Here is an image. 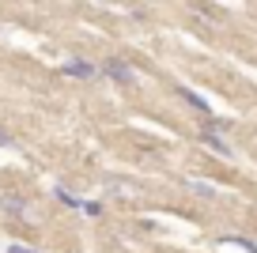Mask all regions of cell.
Masks as SVG:
<instances>
[{"mask_svg": "<svg viewBox=\"0 0 257 253\" xmlns=\"http://www.w3.org/2000/svg\"><path fill=\"white\" fill-rule=\"evenodd\" d=\"M12 144H16V140H12V133H8V129H0V148H12Z\"/></svg>", "mask_w": 257, "mask_h": 253, "instance_id": "12", "label": "cell"}, {"mask_svg": "<svg viewBox=\"0 0 257 253\" xmlns=\"http://www.w3.org/2000/svg\"><path fill=\"white\" fill-rule=\"evenodd\" d=\"M0 212L8 219H27L31 215V200L19 197V193H0Z\"/></svg>", "mask_w": 257, "mask_h": 253, "instance_id": "3", "label": "cell"}, {"mask_svg": "<svg viewBox=\"0 0 257 253\" xmlns=\"http://www.w3.org/2000/svg\"><path fill=\"white\" fill-rule=\"evenodd\" d=\"M174 95H178V98H182V102H185V106H189V110H193V113H201V117H204V121H212V117H216V113H212V106H208V102H204V98H201V95H197V91H189V87H174Z\"/></svg>", "mask_w": 257, "mask_h": 253, "instance_id": "4", "label": "cell"}, {"mask_svg": "<svg viewBox=\"0 0 257 253\" xmlns=\"http://www.w3.org/2000/svg\"><path fill=\"white\" fill-rule=\"evenodd\" d=\"M80 212H83V215H91V219H98V215H102V204H98V200H83Z\"/></svg>", "mask_w": 257, "mask_h": 253, "instance_id": "9", "label": "cell"}, {"mask_svg": "<svg viewBox=\"0 0 257 253\" xmlns=\"http://www.w3.org/2000/svg\"><path fill=\"white\" fill-rule=\"evenodd\" d=\"M8 253H42V249H34V245H19V242H12V245H8Z\"/></svg>", "mask_w": 257, "mask_h": 253, "instance_id": "11", "label": "cell"}, {"mask_svg": "<svg viewBox=\"0 0 257 253\" xmlns=\"http://www.w3.org/2000/svg\"><path fill=\"white\" fill-rule=\"evenodd\" d=\"M223 242L238 245V249H246V253H257V245H253V242H246V238H223Z\"/></svg>", "mask_w": 257, "mask_h": 253, "instance_id": "10", "label": "cell"}, {"mask_svg": "<svg viewBox=\"0 0 257 253\" xmlns=\"http://www.w3.org/2000/svg\"><path fill=\"white\" fill-rule=\"evenodd\" d=\"M64 76H72V79H95L98 76V64L83 61V57H72V61H64Z\"/></svg>", "mask_w": 257, "mask_h": 253, "instance_id": "5", "label": "cell"}, {"mask_svg": "<svg viewBox=\"0 0 257 253\" xmlns=\"http://www.w3.org/2000/svg\"><path fill=\"white\" fill-rule=\"evenodd\" d=\"M189 189H193V193H204V197H216V193H219V185L201 182V178H193V182H189Z\"/></svg>", "mask_w": 257, "mask_h": 253, "instance_id": "8", "label": "cell"}, {"mask_svg": "<svg viewBox=\"0 0 257 253\" xmlns=\"http://www.w3.org/2000/svg\"><path fill=\"white\" fill-rule=\"evenodd\" d=\"M223 133H227V121H223V117H212V121H204V125H201L197 140H201L204 148H212L216 155L231 159V155H234V148H231V140H223Z\"/></svg>", "mask_w": 257, "mask_h": 253, "instance_id": "1", "label": "cell"}, {"mask_svg": "<svg viewBox=\"0 0 257 253\" xmlns=\"http://www.w3.org/2000/svg\"><path fill=\"white\" fill-rule=\"evenodd\" d=\"M106 193H110V197L117 193V200H137V197H140V189H137V185H133V182H121V178L106 182Z\"/></svg>", "mask_w": 257, "mask_h": 253, "instance_id": "6", "label": "cell"}, {"mask_svg": "<svg viewBox=\"0 0 257 253\" xmlns=\"http://www.w3.org/2000/svg\"><path fill=\"white\" fill-rule=\"evenodd\" d=\"M53 197H57V204H64V208H76V212H80V208H83V197H76V193H68V189H64V185H57V189H53Z\"/></svg>", "mask_w": 257, "mask_h": 253, "instance_id": "7", "label": "cell"}, {"mask_svg": "<svg viewBox=\"0 0 257 253\" xmlns=\"http://www.w3.org/2000/svg\"><path fill=\"white\" fill-rule=\"evenodd\" d=\"M98 76L113 79L117 87H133V83H137V68H133L125 57H106V61L98 64Z\"/></svg>", "mask_w": 257, "mask_h": 253, "instance_id": "2", "label": "cell"}]
</instances>
